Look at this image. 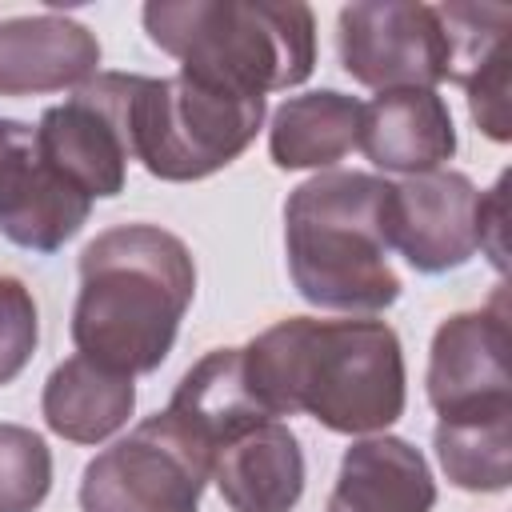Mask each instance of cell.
I'll list each match as a JSON object with an SVG mask.
<instances>
[{
  "mask_svg": "<svg viewBox=\"0 0 512 512\" xmlns=\"http://www.w3.org/2000/svg\"><path fill=\"white\" fill-rule=\"evenodd\" d=\"M244 372L272 416L304 412L328 432H384L404 416V348L384 320H276L244 348Z\"/></svg>",
  "mask_w": 512,
  "mask_h": 512,
  "instance_id": "6da1fadb",
  "label": "cell"
},
{
  "mask_svg": "<svg viewBox=\"0 0 512 512\" xmlns=\"http://www.w3.org/2000/svg\"><path fill=\"white\" fill-rule=\"evenodd\" d=\"M196 296L188 244L160 224H116L80 252L72 344L80 356L124 372H156Z\"/></svg>",
  "mask_w": 512,
  "mask_h": 512,
  "instance_id": "7a4b0ae2",
  "label": "cell"
},
{
  "mask_svg": "<svg viewBox=\"0 0 512 512\" xmlns=\"http://www.w3.org/2000/svg\"><path fill=\"white\" fill-rule=\"evenodd\" d=\"M392 184L372 172H316L284 204V252L296 292L332 312H384L400 296L388 264Z\"/></svg>",
  "mask_w": 512,
  "mask_h": 512,
  "instance_id": "3957f363",
  "label": "cell"
},
{
  "mask_svg": "<svg viewBox=\"0 0 512 512\" xmlns=\"http://www.w3.org/2000/svg\"><path fill=\"white\" fill-rule=\"evenodd\" d=\"M140 16L180 72L248 96L296 88L316 64V16L296 0H152Z\"/></svg>",
  "mask_w": 512,
  "mask_h": 512,
  "instance_id": "277c9868",
  "label": "cell"
},
{
  "mask_svg": "<svg viewBox=\"0 0 512 512\" xmlns=\"http://www.w3.org/2000/svg\"><path fill=\"white\" fill-rule=\"evenodd\" d=\"M264 96L192 72L140 76L132 100V160L156 180L188 184L228 168L264 124Z\"/></svg>",
  "mask_w": 512,
  "mask_h": 512,
  "instance_id": "5b68a950",
  "label": "cell"
},
{
  "mask_svg": "<svg viewBox=\"0 0 512 512\" xmlns=\"http://www.w3.org/2000/svg\"><path fill=\"white\" fill-rule=\"evenodd\" d=\"M212 448L168 408L88 460L80 512H200Z\"/></svg>",
  "mask_w": 512,
  "mask_h": 512,
  "instance_id": "8992f818",
  "label": "cell"
},
{
  "mask_svg": "<svg viewBox=\"0 0 512 512\" xmlns=\"http://www.w3.org/2000/svg\"><path fill=\"white\" fill-rule=\"evenodd\" d=\"M136 72H100L72 100L44 108L36 124V156L76 184L88 200L124 192L132 160Z\"/></svg>",
  "mask_w": 512,
  "mask_h": 512,
  "instance_id": "52a82bcc",
  "label": "cell"
},
{
  "mask_svg": "<svg viewBox=\"0 0 512 512\" xmlns=\"http://www.w3.org/2000/svg\"><path fill=\"white\" fill-rule=\"evenodd\" d=\"M340 68L376 92L436 88L448 80V32L432 4L360 0L336 16Z\"/></svg>",
  "mask_w": 512,
  "mask_h": 512,
  "instance_id": "ba28073f",
  "label": "cell"
},
{
  "mask_svg": "<svg viewBox=\"0 0 512 512\" xmlns=\"http://www.w3.org/2000/svg\"><path fill=\"white\" fill-rule=\"evenodd\" d=\"M424 384L436 416H476L512 408L504 292H496L492 308L456 312L436 328Z\"/></svg>",
  "mask_w": 512,
  "mask_h": 512,
  "instance_id": "9c48e42d",
  "label": "cell"
},
{
  "mask_svg": "<svg viewBox=\"0 0 512 512\" xmlns=\"http://www.w3.org/2000/svg\"><path fill=\"white\" fill-rule=\"evenodd\" d=\"M480 200L484 192L464 172L408 176L388 196V244L416 272L460 268L480 248Z\"/></svg>",
  "mask_w": 512,
  "mask_h": 512,
  "instance_id": "30bf717a",
  "label": "cell"
},
{
  "mask_svg": "<svg viewBox=\"0 0 512 512\" xmlns=\"http://www.w3.org/2000/svg\"><path fill=\"white\" fill-rule=\"evenodd\" d=\"M448 32V80L464 88L468 112L496 144L512 140L508 116V32L512 8L504 4H440Z\"/></svg>",
  "mask_w": 512,
  "mask_h": 512,
  "instance_id": "8fae6325",
  "label": "cell"
},
{
  "mask_svg": "<svg viewBox=\"0 0 512 512\" xmlns=\"http://www.w3.org/2000/svg\"><path fill=\"white\" fill-rule=\"evenodd\" d=\"M96 64L100 40L80 20L52 12L0 20V96L84 88Z\"/></svg>",
  "mask_w": 512,
  "mask_h": 512,
  "instance_id": "7c38bea8",
  "label": "cell"
},
{
  "mask_svg": "<svg viewBox=\"0 0 512 512\" xmlns=\"http://www.w3.org/2000/svg\"><path fill=\"white\" fill-rule=\"evenodd\" d=\"M356 148L384 172L424 176L456 152V128L436 88H396L360 104Z\"/></svg>",
  "mask_w": 512,
  "mask_h": 512,
  "instance_id": "4fadbf2b",
  "label": "cell"
},
{
  "mask_svg": "<svg viewBox=\"0 0 512 512\" xmlns=\"http://www.w3.org/2000/svg\"><path fill=\"white\" fill-rule=\"evenodd\" d=\"M212 480L232 512H292L304 496V452L288 424L260 420L212 452Z\"/></svg>",
  "mask_w": 512,
  "mask_h": 512,
  "instance_id": "5bb4252c",
  "label": "cell"
},
{
  "mask_svg": "<svg viewBox=\"0 0 512 512\" xmlns=\"http://www.w3.org/2000/svg\"><path fill=\"white\" fill-rule=\"evenodd\" d=\"M436 480L420 448L400 436L356 440L344 460L324 512H432Z\"/></svg>",
  "mask_w": 512,
  "mask_h": 512,
  "instance_id": "9a60e30c",
  "label": "cell"
},
{
  "mask_svg": "<svg viewBox=\"0 0 512 512\" xmlns=\"http://www.w3.org/2000/svg\"><path fill=\"white\" fill-rule=\"evenodd\" d=\"M136 408V384L124 372H112L88 356H68L60 360L48 380H44V396H40V412L44 424L72 440V444H100L112 432H120L128 424Z\"/></svg>",
  "mask_w": 512,
  "mask_h": 512,
  "instance_id": "2e32d148",
  "label": "cell"
},
{
  "mask_svg": "<svg viewBox=\"0 0 512 512\" xmlns=\"http://www.w3.org/2000/svg\"><path fill=\"white\" fill-rule=\"evenodd\" d=\"M168 412L176 420H184L212 452L224 440H232L236 432L260 424V420H276L248 384L244 348H212L200 364H192L184 372V380L176 384Z\"/></svg>",
  "mask_w": 512,
  "mask_h": 512,
  "instance_id": "e0dca14e",
  "label": "cell"
},
{
  "mask_svg": "<svg viewBox=\"0 0 512 512\" xmlns=\"http://www.w3.org/2000/svg\"><path fill=\"white\" fill-rule=\"evenodd\" d=\"M360 140V100L320 88L284 100L268 124V156L284 172L332 168Z\"/></svg>",
  "mask_w": 512,
  "mask_h": 512,
  "instance_id": "ac0fdd59",
  "label": "cell"
},
{
  "mask_svg": "<svg viewBox=\"0 0 512 512\" xmlns=\"http://www.w3.org/2000/svg\"><path fill=\"white\" fill-rule=\"evenodd\" d=\"M436 460L464 492H504L512 480V408L476 416H440Z\"/></svg>",
  "mask_w": 512,
  "mask_h": 512,
  "instance_id": "d6986e66",
  "label": "cell"
},
{
  "mask_svg": "<svg viewBox=\"0 0 512 512\" xmlns=\"http://www.w3.org/2000/svg\"><path fill=\"white\" fill-rule=\"evenodd\" d=\"M88 212H92V200L36 156V168L24 192L0 212V232L20 248L56 252L64 248V240H72L84 228Z\"/></svg>",
  "mask_w": 512,
  "mask_h": 512,
  "instance_id": "ffe728a7",
  "label": "cell"
},
{
  "mask_svg": "<svg viewBox=\"0 0 512 512\" xmlns=\"http://www.w3.org/2000/svg\"><path fill=\"white\" fill-rule=\"evenodd\" d=\"M52 488V452L40 432L0 424V512H36Z\"/></svg>",
  "mask_w": 512,
  "mask_h": 512,
  "instance_id": "44dd1931",
  "label": "cell"
},
{
  "mask_svg": "<svg viewBox=\"0 0 512 512\" xmlns=\"http://www.w3.org/2000/svg\"><path fill=\"white\" fill-rule=\"evenodd\" d=\"M40 340L36 300L20 276H0V384H12Z\"/></svg>",
  "mask_w": 512,
  "mask_h": 512,
  "instance_id": "7402d4cb",
  "label": "cell"
},
{
  "mask_svg": "<svg viewBox=\"0 0 512 512\" xmlns=\"http://www.w3.org/2000/svg\"><path fill=\"white\" fill-rule=\"evenodd\" d=\"M36 168V128L0 116V212L24 192Z\"/></svg>",
  "mask_w": 512,
  "mask_h": 512,
  "instance_id": "603a6c76",
  "label": "cell"
},
{
  "mask_svg": "<svg viewBox=\"0 0 512 512\" xmlns=\"http://www.w3.org/2000/svg\"><path fill=\"white\" fill-rule=\"evenodd\" d=\"M504 188L508 176L496 180V188L480 200V252L504 272Z\"/></svg>",
  "mask_w": 512,
  "mask_h": 512,
  "instance_id": "cb8c5ba5",
  "label": "cell"
}]
</instances>
